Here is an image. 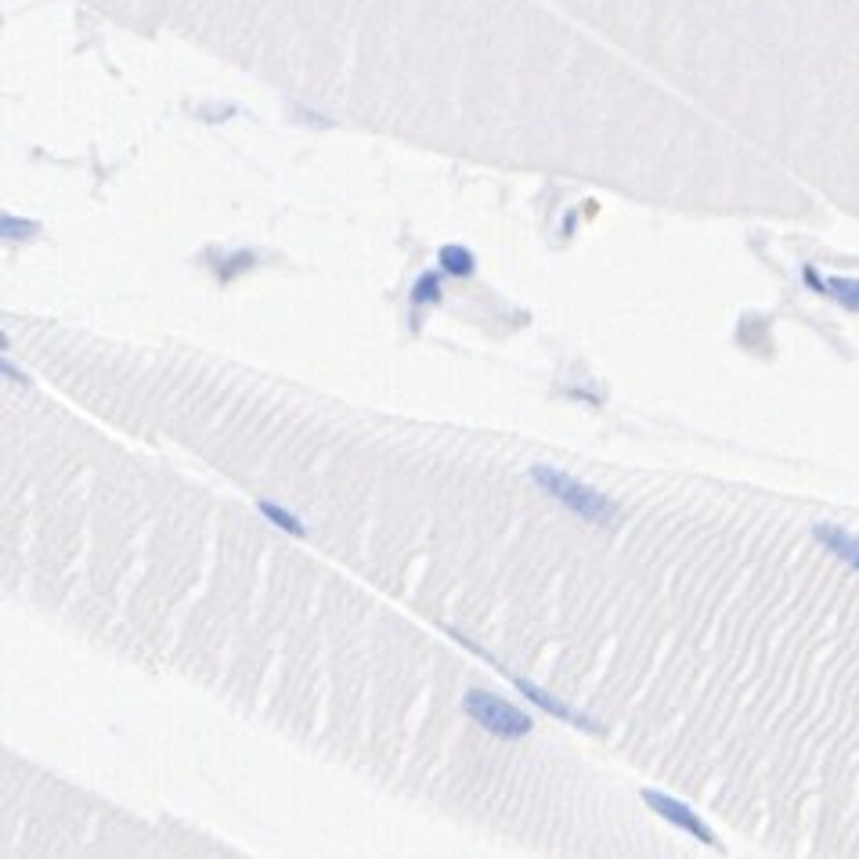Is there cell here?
<instances>
[{"label":"cell","instance_id":"277c9868","mask_svg":"<svg viewBox=\"0 0 859 859\" xmlns=\"http://www.w3.org/2000/svg\"><path fill=\"white\" fill-rule=\"evenodd\" d=\"M813 535L827 553L838 556L841 564L859 574V535H852V531H845V527H838V524H816Z\"/></svg>","mask_w":859,"mask_h":859},{"label":"cell","instance_id":"30bf717a","mask_svg":"<svg viewBox=\"0 0 859 859\" xmlns=\"http://www.w3.org/2000/svg\"><path fill=\"white\" fill-rule=\"evenodd\" d=\"M437 289H441L437 275H426L423 282L416 286V293H412V300H416V304H423V300H437Z\"/></svg>","mask_w":859,"mask_h":859},{"label":"cell","instance_id":"ba28073f","mask_svg":"<svg viewBox=\"0 0 859 859\" xmlns=\"http://www.w3.org/2000/svg\"><path fill=\"white\" fill-rule=\"evenodd\" d=\"M260 513L271 520V524H278L282 531H289V535H304V524L293 517V513H286V509H278L275 502H260Z\"/></svg>","mask_w":859,"mask_h":859},{"label":"cell","instance_id":"3957f363","mask_svg":"<svg viewBox=\"0 0 859 859\" xmlns=\"http://www.w3.org/2000/svg\"><path fill=\"white\" fill-rule=\"evenodd\" d=\"M643 802H647L650 809H654V813L661 816V820L675 823L679 831L693 834V838L704 841V845H719V838H715V834L708 831V827H704L701 816L693 813V809H690V805H686V802H679V798L661 795V791H643Z\"/></svg>","mask_w":859,"mask_h":859},{"label":"cell","instance_id":"7a4b0ae2","mask_svg":"<svg viewBox=\"0 0 859 859\" xmlns=\"http://www.w3.org/2000/svg\"><path fill=\"white\" fill-rule=\"evenodd\" d=\"M462 708H466V715H470L477 726H484L488 733H495V737H524V733H531V715L520 712L517 704H509L502 701V697H495V693L488 690H470L466 693V701H462Z\"/></svg>","mask_w":859,"mask_h":859},{"label":"cell","instance_id":"9c48e42d","mask_svg":"<svg viewBox=\"0 0 859 859\" xmlns=\"http://www.w3.org/2000/svg\"><path fill=\"white\" fill-rule=\"evenodd\" d=\"M0 231H4V239H29V235H37L40 224L37 221H15V217H0Z\"/></svg>","mask_w":859,"mask_h":859},{"label":"cell","instance_id":"5b68a950","mask_svg":"<svg viewBox=\"0 0 859 859\" xmlns=\"http://www.w3.org/2000/svg\"><path fill=\"white\" fill-rule=\"evenodd\" d=\"M517 686H520V690L527 693V697H531V701L538 704V708H545V712H549V715H556V719L574 722V726H582V730H596V722H592V719H589V715H585V712H578V708H571V704H560V701H556V697H549V693H545V690H538V686L524 683V679H517Z\"/></svg>","mask_w":859,"mask_h":859},{"label":"cell","instance_id":"8992f818","mask_svg":"<svg viewBox=\"0 0 859 859\" xmlns=\"http://www.w3.org/2000/svg\"><path fill=\"white\" fill-rule=\"evenodd\" d=\"M820 293H827L849 311H859V278H827Z\"/></svg>","mask_w":859,"mask_h":859},{"label":"cell","instance_id":"52a82bcc","mask_svg":"<svg viewBox=\"0 0 859 859\" xmlns=\"http://www.w3.org/2000/svg\"><path fill=\"white\" fill-rule=\"evenodd\" d=\"M441 268L448 275H470L473 271V253L462 250V246H444L441 250Z\"/></svg>","mask_w":859,"mask_h":859},{"label":"cell","instance_id":"6da1fadb","mask_svg":"<svg viewBox=\"0 0 859 859\" xmlns=\"http://www.w3.org/2000/svg\"><path fill=\"white\" fill-rule=\"evenodd\" d=\"M531 481H535L545 495H553L560 506H567L582 520H589V524H614V517H618V502L600 495V491L589 488V484H582L578 477H571V473L556 470V466H531Z\"/></svg>","mask_w":859,"mask_h":859}]
</instances>
